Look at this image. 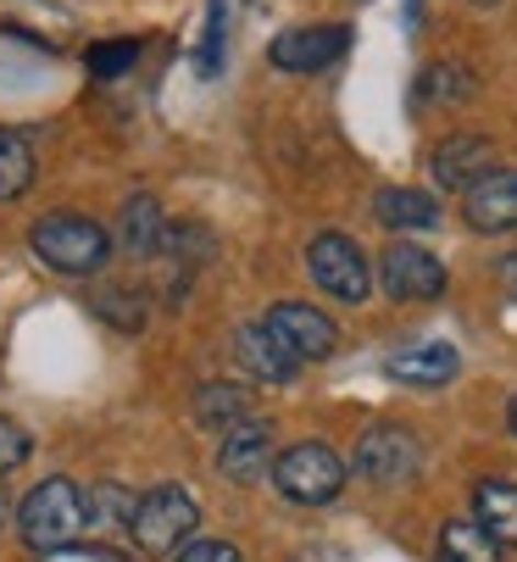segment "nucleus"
<instances>
[{
	"label": "nucleus",
	"instance_id": "obj_1",
	"mask_svg": "<svg viewBox=\"0 0 517 562\" xmlns=\"http://www.w3.org/2000/svg\"><path fill=\"white\" fill-rule=\"evenodd\" d=\"M90 496H83L72 479H45L34 485L18 507V529L29 551H67L83 529H90Z\"/></svg>",
	"mask_w": 517,
	"mask_h": 562
},
{
	"label": "nucleus",
	"instance_id": "obj_2",
	"mask_svg": "<svg viewBox=\"0 0 517 562\" xmlns=\"http://www.w3.org/2000/svg\"><path fill=\"white\" fill-rule=\"evenodd\" d=\"M29 246L34 257L50 268V273H67V279H90L106 268V251H112V239L95 217H83V212H50L34 223L29 234Z\"/></svg>",
	"mask_w": 517,
	"mask_h": 562
},
{
	"label": "nucleus",
	"instance_id": "obj_3",
	"mask_svg": "<svg viewBox=\"0 0 517 562\" xmlns=\"http://www.w3.org/2000/svg\"><path fill=\"white\" fill-rule=\"evenodd\" d=\"M195 524H201V507H195L190 491L156 485V491H145V496L134 502L128 535H134V546H139L145 557H167V551H179V540L195 535Z\"/></svg>",
	"mask_w": 517,
	"mask_h": 562
},
{
	"label": "nucleus",
	"instance_id": "obj_4",
	"mask_svg": "<svg viewBox=\"0 0 517 562\" xmlns=\"http://www.w3.org/2000/svg\"><path fill=\"white\" fill-rule=\"evenodd\" d=\"M273 485H279V496H290L295 507H328V502L345 491V462H339L328 446L301 440V446H290V451L273 462Z\"/></svg>",
	"mask_w": 517,
	"mask_h": 562
},
{
	"label": "nucleus",
	"instance_id": "obj_5",
	"mask_svg": "<svg viewBox=\"0 0 517 562\" xmlns=\"http://www.w3.org/2000/svg\"><path fill=\"white\" fill-rule=\"evenodd\" d=\"M306 268L334 301H368V290H373V268H368L362 246L345 234H317L306 246Z\"/></svg>",
	"mask_w": 517,
	"mask_h": 562
},
{
	"label": "nucleus",
	"instance_id": "obj_6",
	"mask_svg": "<svg viewBox=\"0 0 517 562\" xmlns=\"http://www.w3.org/2000/svg\"><path fill=\"white\" fill-rule=\"evenodd\" d=\"M423 451H417V435L401 429V424H379L357 440V457L351 468L368 479V485H406V479L417 473Z\"/></svg>",
	"mask_w": 517,
	"mask_h": 562
},
{
	"label": "nucleus",
	"instance_id": "obj_7",
	"mask_svg": "<svg viewBox=\"0 0 517 562\" xmlns=\"http://www.w3.org/2000/svg\"><path fill=\"white\" fill-rule=\"evenodd\" d=\"M379 279L390 301H435L446 295V262L428 257L412 239H395V246L379 257Z\"/></svg>",
	"mask_w": 517,
	"mask_h": 562
},
{
	"label": "nucleus",
	"instance_id": "obj_8",
	"mask_svg": "<svg viewBox=\"0 0 517 562\" xmlns=\"http://www.w3.org/2000/svg\"><path fill=\"white\" fill-rule=\"evenodd\" d=\"M262 324L284 340V351H290L295 362H323V357H334V346H339L334 317L317 312V306H306V301H279Z\"/></svg>",
	"mask_w": 517,
	"mask_h": 562
},
{
	"label": "nucleus",
	"instance_id": "obj_9",
	"mask_svg": "<svg viewBox=\"0 0 517 562\" xmlns=\"http://www.w3.org/2000/svg\"><path fill=\"white\" fill-rule=\"evenodd\" d=\"M345 50H351V29H345V23H312V29H290V34L273 40V67H284V72H323Z\"/></svg>",
	"mask_w": 517,
	"mask_h": 562
},
{
	"label": "nucleus",
	"instance_id": "obj_10",
	"mask_svg": "<svg viewBox=\"0 0 517 562\" xmlns=\"http://www.w3.org/2000/svg\"><path fill=\"white\" fill-rule=\"evenodd\" d=\"M490 156H495V150H490L484 134L457 128V134H446V139L435 145V156H428V173H435L440 190H473L484 173H495Z\"/></svg>",
	"mask_w": 517,
	"mask_h": 562
},
{
	"label": "nucleus",
	"instance_id": "obj_11",
	"mask_svg": "<svg viewBox=\"0 0 517 562\" xmlns=\"http://www.w3.org/2000/svg\"><path fill=\"white\" fill-rule=\"evenodd\" d=\"M462 212L479 234H506L517 228V168H495L484 173L468 195H462Z\"/></svg>",
	"mask_w": 517,
	"mask_h": 562
},
{
	"label": "nucleus",
	"instance_id": "obj_12",
	"mask_svg": "<svg viewBox=\"0 0 517 562\" xmlns=\"http://www.w3.org/2000/svg\"><path fill=\"white\" fill-rule=\"evenodd\" d=\"M217 468H223V479H234V485H256V479H268V468H273V429L250 418L234 435H223Z\"/></svg>",
	"mask_w": 517,
	"mask_h": 562
},
{
	"label": "nucleus",
	"instance_id": "obj_13",
	"mask_svg": "<svg viewBox=\"0 0 517 562\" xmlns=\"http://www.w3.org/2000/svg\"><path fill=\"white\" fill-rule=\"evenodd\" d=\"M234 351H239V362L262 379V384H284V379H295V368H301L268 324H245V329L234 335Z\"/></svg>",
	"mask_w": 517,
	"mask_h": 562
},
{
	"label": "nucleus",
	"instance_id": "obj_14",
	"mask_svg": "<svg viewBox=\"0 0 517 562\" xmlns=\"http://www.w3.org/2000/svg\"><path fill=\"white\" fill-rule=\"evenodd\" d=\"M117 239H123V251H128L134 262H145V257H156V251L167 246V217H161L156 195H128V201H123Z\"/></svg>",
	"mask_w": 517,
	"mask_h": 562
},
{
	"label": "nucleus",
	"instance_id": "obj_15",
	"mask_svg": "<svg viewBox=\"0 0 517 562\" xmlns=\"http://www.w3.org/2000/svg\"><path fill=\"white\" fill-rule=\"evenodd\" d=\"M457 368H462L457 346H440V340H435V346H412V351H395V357H390V379H401V384H423V390L451 384Z\"/></svg>",
	"mask_w": 517,
	"mask_h": 562
},
{
	"label": "nucleus",
	"instance_id": "obj_16",
	"mask_svg": "<svg viewBox=\"0 0 517 562\" xmlns=\"http://www.w3.org/2000/svg\"><path fill=\"white\" fill-rule=\"evenodd\" d=\"M373 217H379L384 228H401V234H406V228H435V223H440V201L423 195V190L395 184V190H379Z\"/></svg>",
	"mask_w": 517,
	"mask_h": 562
},
{
	"label": "nucleus",
	"instance_id": "obj_17",
	"mask_svg": "<svg viewBox=\"0 0 517 562\" xmlns=\"http://www.w3.org/2000/svg\"><path fill=\"white\" fill-rule=\"evenodd\" d=\"M473 513L501 546H517V485L512 479H484L473 491Z\"/></svg>",
	"mask_w": 517,
	"mask_h": 562
},
{
	"label": "nucleus",
	"instance_id": "obj_18",
	"mask_svg": "<svg viewBox=\"0 0 517 562\" xmlns=\"http://www.w3.org/2000/svg\"><path fill=\"white\" fill-rule=\"evenodd\" d=\"M195 418L206 429H217V435H234L239 424H250V395L239 384H206L195 395Z\"/></svg>",
	"mask_w": 517,
	"mask_h": 562
},
{
	"label": "nucleus",
	"instance_id": "obj_19",
	"mask_svg": "<svg viewBox=\"0 0 517 562\" xmlns=\"http://www.w3.org/2000/svg\"><path fill=\"white\" fill-rule=\"evenodd\" d=\"M440 562H501V540L473 518H451L440 529Z\"/></svg>",
	"mask_w": 517,
	"mask_h": 562
},
{
	"label": "nucleus",
	"instance_id": "obj_20",
	"mask_svg": "<svg viewBox=\"0 0 517 562\" xmlns=\"http://www.w3.org/2000/svg\"><path fill=\"white\" fill-rule=\"evenodd\" d=\"M34 184V145L18 128H0V201H18Z\"/></svg>",
	"mask_w": 517,
	"mask_h": 562
},
{
	"label": "nucleus",
	"instance_id": "obj_21",
	"mask_svg": "<svg viewBox=\"0 0 517 562\" xmlns=\"http://www.w3.org/2000/svg\"><path fill=\"white\" fill-rule=\"evenodd\" d=\"M468 95H473V72L457 67V61H440V67H428V72L417 78V101H428V106H440V101H468Z\"/></svg>",
	"mask_w": 517,
	"mask_h": 562
},
{
	"label": "nucleus",
	"instance_id": "obj_22",
	"mask_svg": "<svg viewBox=\"0 0 517 562\" xmlns=\"http://www.w3.org/2000/svg\"><path fill=\"white\" fill-rule=\"evenodd\" d=\"M223 29H228V0H212V7H206V34H201V56H195L201 78L223 72Z\"/></svg>",
	"mask_w": 517,
	"mask_h": 562
},
{
	"label": "nucleus",
	"instance_id": "obj_23",
	"mask_svg": "<svg viewBox=\"0 0 517 562\" xmlns=\"http://www.w3.org/2000/svg\"><path fill=\"white\" fill-rule=\"evenodd\" d=\"M139 61V40H106L90 50V78H117Z\"/></svg>",
	"mask_w": 517,
	"mask_h": 562
},
{
	"label": "nucleus",
	"instance_id": "obj_24",
	"mask_svg": "<svg viewBox=\"0 0 517 562\" xmlns=\"http://www.w3.org/2000/svg\"><path fill=\"white\" fill-rule=\"evenodd\" d=\"M29 451H34L29 429H23V424H12V418H0V479H7L12 468H23V462H29Z\"/></svg>",
	"mask_w": 517,
	"mask_h": 562
},
{
	"label": "nucleus",
	"instance_id": "obj_25",
	"mask_svg": "<svg viewBox=\"0 0 517 562\" xmlns=\"http://www.w3.org/2000/svg\"><path fill=\"white\" fill-rule=\"evenodd\" d=\"M123 306H128L123 290H101V295H95V312L106 317V324H117V329H139V324H145V312H123Z\"/></svg>",
	"mask_w": 517,
	"mask_h": 562
},
{
	"label": "nucleus",
	"instance_id": "obj_26",
	"mask_svg": "<svg viewBox=\"0 0 517 562\" xmlns=\"http://www.w3.org/2000/svg\"><path fill=\"white\" fill-rule=\"evenodd\" d=\"M179 562H245V557H239V546H228V540H195Z\"/></svg>",
	"mask_w": 517,
	"mask_h": 562
},
{
	"label": "nucleus",
	"instance_id": "obj_27",
	"mask_svg": "<svg viewBox=\"0 0 517 562\" xmlns=\"http://www.w3.org/2000/svg\"><path fill=\"white\" fill-rule=\"evenodd\" d=\"M501 284H506V295H517V251L501 262Z\"/></svg>",
	"mask_w": 517,
	"mask_h": 562
},
{
	"label": "nucleus",
	"instance_id": "obj_28",
	"mask_svg": "<svg viewBox=\"0 0 517 562\" xmlns=\"http://www.w3.org/2000/svg\"><path fill=\"white\" fill-rule=\"evenodd\" d=\"M0 524H7V485H0Z\"/></svg>",
	"mask_w": 517,
	"mask_h": 562
},
{
	"label": "nucleus",
	"instance_id": "obj_29",
	"mask_svg": "<svg viewBox=\"0 0 517 562\" xmlns=\"http://www.w3.org/2000/svg\"><path fill=\"white\" fill-rule=\"evenodd\" d=\"M512 435H517V395H512Z\"/></svg>",
	"mask_w": 517,
	"mask_h": 562
},
{
	"label": "nucleus",
	"instance_id": "obj_30",
	"mask_svg": "<svg viewBox=\"0 0 517 562\" xmlns=\"http://www.w3.org/2000/svg\"><path fill=\"white\" fill-rule=\"evenodd\" d=\"M473 7H495V0H473Z\"/></svg>",
	"mask_w": 517,
	"mask_h": 562
}]
</instances>
